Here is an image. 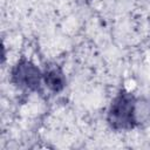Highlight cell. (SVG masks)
Listing matches in <instances>:
<instances>
[{
  "label": "cell",
  "instance_id": "2",
  "mask_svg": "<svg viewBox=\"0 0 150 150\" xmlns=\"http://www.w3.org/2000/svg\"><path fill=\"white\" fill-rule=\"evenodd\" d=\"M41 77L40 70L29 61L21 60L12 70V81L25 89L33 91H41Z\"/></svg>",
  "mask_w": 150,
  "mask_h": 150
},
{
  "label": "cell",
  "instance_id": "3",
  "mask_svg": "<svg viewBox=\"0 0 150 150\" xmlns=\"http://www.w3.org/2000/svg\"><path fill=\"white\" fill-rule=\"evenodd\" d=\"M45 83L47 84V87L54 91V93H59L64 88L66 84V79L64 75L61 70V68L57 64H49L46 67L45 73L42 74Z\"/></svg>",
  "mask_w": 150,
  "mask_h": 150
},
{
  "label": "cell",
  "instance_id": "1",
  "mask_svg": "<svg viewBox=\"0 0 150 150\" xmlns=\"http://www.w3.org/2000/svg\"><path fill=\"white\" fill-rule=\"evenodd\" d=\"M107 121L116 131L130 130L135 128L137 124L135 96L125 90L120 91L110 104Z\"/></svg>",
  "mask_w": 150,
  "mask_h": 150
}]
</instances>
